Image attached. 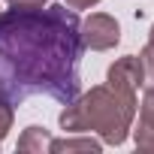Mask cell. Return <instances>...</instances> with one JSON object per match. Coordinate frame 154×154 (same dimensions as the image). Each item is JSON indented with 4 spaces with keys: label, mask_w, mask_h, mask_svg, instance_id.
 <instances>
[{
    "label": "cell",
    "mask_w": 154,
    "mask_h": 154,
    "mask_svg": "<svg viewBox=\"0 0 154 154\" xmlns=\"http://www.w3.org/2000/svg\"><path fill=\"white\" fill-rule=\"evenodd\" d=\"M82 21L66 3L0 12V97L12 106L39 94L72 103L82 91Z\"/></svg>",
    "instance_id": "cell-1"
},
{
    "label": "cell",
    "mask_w": 154,
    "mask_h": 154,
    "mask_svg": "<svg viewBox=\"0 0 154 154\" xmlns=\"http://www.w3.org/2000/svg\"><path fill=\"white\" fill-rule=\"evenodd\" d=\"M136 118V94L97 85L85 97H75L60 112V127L66 133H100L106 145H121Z\"/></svg>",
    "instance_id": "cell-2"
},
{
    "label": "cell",
    "mask_w": 154,
    "mask_h": 154,
    "mask_svg": "<svg viewBox=\"0 0 154 154\" xmlns=\"http://www.w3.org/2000/svg\"><path fill=\"white\" fill-rule=\"evenodd\" d=\"M82 42L91 51H109L121 42V27L106 12H91L82 21Z\"/></svg>",
    "instance_id": "cell-3"
},
{
    "label": "cell",
    "mask_w": 154,
    "mask_h": 154,
    "mask_svg": "<svg viewBox=\"0 0 154 154\" xmlns=\"http://www.w3.org/2000/svg\"><path fill=\"white\" fill-rule=\"evenodd\" d=\"M106 85L136 94V91L145 85V72H142V63H139V57H136V54L118 57V60L109 66V72H106Z\"/></svg>",
    "instance_id": "cell-4"
},
{
    "label": "cell",
    "mask_w": 154,
    "mask_h": 154,
    "mask_svg": "<svg viewBox=\"0 0 154 154\" xmlns=\"http://www.w3.org/2000/svg\"><path fill=\"white\" fill-rule=\"evenodd\" d=\"M133 139L142 151H154V85L145 88V97L139 106V127L133 130Z\"/></svg>",
    "instance_id": "cell-5"
},
{
    "label": "cell",
    "mask_w": 154,
    "mask_h": 154,
    "mask_svg": "<svg viewBox=\"0 0 154 154\" xmlns=\"http://www.w3.org/2000/svg\"><path fill=\"white\" fill-rule=\"evenodd\" d=\"M51 145V136L45 127H27L18 139V151H27V154H45Z\"/></svg>",
    "instance_id": "cell-6"
},
{
    "label": "cell",
    "mask_w": 154,
    "mask_h": 154,
    "mask_svg": "<svg viewBox=\"0 0 154 154\" xmlns=\"http://www.w3.org/2000/svg\"><path fill=\"white\" fill-rule=\"evenodd\" d=\"M100 148H103V142L100 139H91V136H85V139H51V145H48L51 154H72V151L97 154Z\"/></svg>",
    "instance_id": "cell-7"
},
{
    "label": "cell",
    "mask_w": 154,
    "mask_h": 154,
    "mask_svg": "<svg viewBox=\"0 0 154 154\" xmlns=\"http://www.w3.org/2000/svg\"><path fill=\"white\" fill-rule=\"evenodd\" d=\"M139 63H142V72H145V85H154V48L145 45L139 51Z\"/></svg>",
    "instance_id": "cell-8"
},
{
    "label": "cell",
    "mask_w": 154,
    "mask_h": 154,
    "mask_svg": "<svg viewBox=\"0 0 154 154\" xmlns=\"http://www.w3.org/2000/svg\"><path fill=\"white\" fill-rule=\"evenodd\" d=\"M12 103H6L3 97H0V139H6V133L12 130Z\"/></svg>",
    "instance_id": "cell-9"
},
{
    "label": "cell",
    "mask_w": 154,
    "mask_h": 154,
    "mask_svg": "<svg viewBox=\"0 0 154 154\" xmlns=\"http://www.w3.org/2000/svg\"><path fill=\"white\" fill-rule=\"evenodd\" d=\"M63 3H66L69 9H91V6L100 3V0H63Z\"/></svg>",
    "instance_id": "cell-10"
},
{
    "label": "cell",
    "mask_w": 154,
    "mask_h": 154,
    "mask_svg": "<svg viewBox=\"0 0 154 154\" xmlns=\"http://www.w3.org/2000/svg\"><path fill=\"white\" fill-rule=\"evenodd\" d=\"M9 6H45V0H6Z\"/></svg>",
    "instance_id": "cell-11"
},
{
    "label": "cell",
    "mask_w": 154,
    "mask_h": 154,
    "mask_svg": "<svg viewBox=\"0 0 154 154\" xmlns=\"http://www.w3.org/2000/svg\"><path fill=\"white\" fill-rule=\"evenodd\" d=\"M148 45L154 48V24H151V33H148Z\"/></svg>",
    "instance_id": "cell-12"
}]
</instances>
